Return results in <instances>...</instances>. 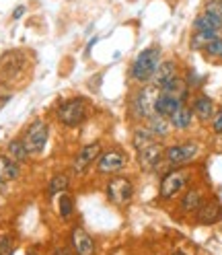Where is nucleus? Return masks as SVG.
Wrapping results in <instances>:
<instances>
[{"label":"nucleus","mask_w":222,"mask_h":255,"mask_svg":"<svg viewBox=\"0 0 222 255\" xmlns=\"http://www.w3.org/2000/svg\"><path fill=\"white\" fill-rule=\"evenodd\" d=\"M89 111L91 109H89V103L85 97H72V99H66L58 105L56 120L66 128H76L87 122Z\"/></svg>","instance_id":"obj_1"},{"label":"nucleus","mask_w":222,"mask_h":255,"mask_svg":"<svg viewBox=\"0 0 222 255\" xmlns=\"http://www.w3.org/2000/svg\"><path fill=\"white\" fill-rule=\"evenodd\" d=\"M158 64H161V47H158V45H150V47L142 50L136 56L130 74H132V78H134L136 83H150V78L156 72Z\"/></svg>","instance_id":"obj_2"},{"label":"nucleus","mask_w":222,"mask_h":255,"mask_svg":"<svg viewBox=\"0 0 222 255\" xmlns=\"http://www.w3.org/2000/svg\"><path fill=\"white\" fill-rule=\"evenodd\" d=\"M47 138H50V126H47L43 120H35L27 126V130L23 134V142L29 150L31 156H37L45 150Z\"/></svg>","instance_id":"obj_3"},{"label":"nucleus","mask_w":222,"mask_h":255,"mask_svg":"<svg viewBox=\"0 0 222 255\" xmlns=\"http://www.w3.org/2000/svg\"><path fill=\"white\" fill-rule=\"evenodd\" d=\"M105 196L111 204L125 206L134 198V183L123 175H113L105 185Z\"/></svg>","instance_id":"obj_4"},{"label":"nucleus","mask_w":222,"mask_h":255,"mask_svg":"<svg viewBox=\"0 0 222 255\" xmlns=\"http://www.w3.org/2000/svg\"><path fill=\"white\" fill-rule=\"evenodd\" d=\"M187 179H189V171L187 169L173 167V171L163 175V179H161V187H158V196H161V200L175 198L179 191L187 185Z\"/></svg>","instance_id":"obj_5"},{"label":"nucleus","mask_w":222,"mask_h":255,"mask_svg":"<svg viewBox=\"0 0 222 255\" xmlns=\"http://www.w3.org/2000/svg\"><path fill=\"white\" fill-rule=\"evenodd\" d=\"M125 165H128V154L117 148H109L105 152L101 150L97 163H95L97 173H101V175H117L119 171L125 169Z\"/></svg>","instance_id":"obj_6"},{"label":"nucleus","mask_w":222,"mask_h":255,"mask_svg":"<svg viewBox=\"0 0 222 255\" xmlns=\"http://www.w3.org/2000/svg\"><path fill=\"white\" fill-rule=\"evenodd\" d=\"M200 146L196 142H183V144H173L165 148V163L171 167H181L185 163H192L198 156Z\"/></svg>","instance_id":"obj_7"},{"label":"nucleus","mask_w":222,"mask_h":255,"mask_svg":"<svg viewBox=\"0 0 222 255\" xmlns=\"http://www.w3.org/2000/svg\"><path fill=\"white\" fill-rule=\"evenodd\" d=\"M101 154V142H91V144L83 146L72 158V173L74 175H85Z\"/></svg>","instance_id":"obj_8"},{"label":"nucleus","mask_w":222,"mask_h":255,"mask_svg":"<svg viewBox=\"0 0 222 255\" xmlns=\"http://www.w3.org/2000/svg\"><path fill=\"white\" fill-rule=\"evenodd\" d=\"M163 161H165V146L158 140H154L146 148L138 150V165L142 171H158Z\"/></svg>","instance_id":"obj_9"},{"label":"nucleus","mask_w":222,"mask_h":255,"mask_svg":"<svg viewBox=\"0 0 222 255\" xmlns=\"http://www.w3.org/2000/svg\"><path fill=\"white\" fill-rule=\"evenodd\" d=\"M156 95H158V89L154 85H148L144 87L138 95H136V99H134V114L136 118H142V120H148L152 114H154V99H156Z\"/></svg>","instance_id":"obj_10"},{"label":"nucleus","mask_w":222,"mask_h":255,"mask_svg":"<svg viewBox=\"0 0 222 255\" xmlns=\"http://www.w3.org/2000/svg\"><path fill=\"white\" fill-rule=\"evenodd\" d=\"M25 66V56L19 50H10L0 56V76L2 78H12L17 76Z\"/></svg>","instance_id":"obj_11"},{"label":"nucleus","mask_w":222,"mask_h":255,"mask_svg":"<svg viewBox=\"0 0 222 255\" xmlns=\"http://www.w3.org/2000/svg\"><path fill=\"white\" fill-rule=\"evenodd\" d=\"M70 247L74 255H95V241L93 237L83 229L74 227L70 233Z\"/></svg>","instance_id":"obj_12"},{"label":"nucleus","mask_w":222,"mask_h":255,"mask_svg":"<svg viewBox=\"0 0 222 255\" xmlns=\"http://www.w3.org/2000/svg\"><path fill=\"white\" fill-rule=\"evenodd\" d=\"M198 222L200 225H216L222 218V206L218 200H208L198 208Z\"/></svg>","instance_id":"obj_13"},{"label":"nucleus","mask_w":222,"mask_h":255,"mask_svg":"<svg viewBox=\"0 0 222 255\" xmlns=\"http://www.w3.org/2000/svg\"><path fill=\"white\" fill-rule=\"evenodd\" d=\"M181 105H183L181 99H175V97H169V95L158 93V95H156V99H154L152 109H154V114H156V116H163V118L169 120Z\"/></svg>","instance_id":"obj_14"},{"label":"nucleus","mask_w":222,"mask_h":255,"mask_svg":"<svg viewBox=\"0 0 222 255\" xmlns=\"http://www.w3.org/2000/svg\"><path fill=\"white\" fill-rule=\"evenodd\" d=\"M158 93H163V95H169V97H175V99L185 101V97L189 95V87H187V83H185V78L173 76V78H169L167 83H163L161 87H158Z\"/></svg>","instance_id":"obj_15"},{"label":"nucleus","mask_w":222,"mask_h":255,"mask_svg":"<svg viewBox=\"0 0 222 255\" xmlns=\"http://www.w3.org/2000/svg\"><path fill=\"white\" fill-rule=\"evenodd\" d=\"M173 76H177V64L173 62V60H165V62L158 64L156 72H154L152 78H150V85H154V87L158 89L163 83H167L169 78H173Z\"/></svg>","instance_id":"obj_16"},{"label":"nucleus","mask_w":222,"mask_h":255,"mask_svg":"<svg viewBox=\"0 0 222 255\" xmlns=\"http://www.w3.org/2000/svg\"><path fill=\"white\" fill-rule=\"evenodd\" d=\"M21 177V165L12 161L8 154H0V179L2 181H17Z\"/></svg>","instance_id":"obj_17"},{"label":"nucleus","mask_w":222,"mask_h":255,"mask_svg":"<svg viewBox=\"0 0 222 255\" xmlns=\"http://www.w3.org/2000/svg\"><path fill=\"white\" fill-rule=\"evenodd\" d=\"M194 116L200 122H208L214 118V101L208 97V95H198L194 101Z\"/></svg>","instance_id":"obj_18"},{"label":"nucleus","mask_w":222,"mask_h":255,"mask_svg":"<svg viewBox=\"0 0 222 255\" xmlns=\"http://www.w3.org/2000/svg\"><path fill=\"white\" fill-rule=\"evenodd\" d=\"M194 122V109L187 107V105H181L175 114L169 118V124L175 128V130H187L189 126Z\"/></svg>","instance_id":"obj_19"},{"label":"nucleus","mask_w":222,"mask_h":255,"mask_svg":"<svg viewBox=\"0 0 222 255\" xmlns=\"http://www.w3.org/2000/svg\"><path fill=\"white\" fill-rule=\"evenodd\" d=\"M194 29L196 31H222V19L214 17L210 12H200L194 19Z\"/></svg>","instance_id":"obj_20"},{"label":"nucleus","mask_w":222,"mask_h":255,"mask_svg":"<svg viewBox=\"0 0 222 255\" xmlns=\"http://www.w3.org/2000/svg\"><path fill=\"white\" fill-rule=\"evenodd\" d=\"M6 154L12 158V161H17L19 165H23V163H27L29 161V150H27V146H25V142H23V138H12L8 144H6Z\"/></svg>","instance_id":"obj_21"},{"label":"nucleus","mask_w":222,"mask_h":255,"mask_svg":"<svg viewBox=\"0 0 222 255\" xmlns=\"http://www.w3.org/2000/svg\"><path fill=\"white\" fill-rule=\"evenodd\" d=\"M204 204V196L200 189H187L185 196L181 198V210L192 214V212H198V208Z\"/></svg>","instance_id":"obj_22"},{"label":"nucleus","mask_w":222,"mask_h":255,"mask_svg":"<svg viewBox=\"0 0 222 255\" xmlns=\"http://www.w3.org/2000/svg\"><path fill=\"white\" fill-rule=\"evenodd\" d=\"M218 35H220V31H196V33H192V39H189V47L196 52L204 50V47L210 41H214Z\"/></svg>","instance_id":"obj_23"},{"label":"nucleus","mask_w":222,"mask_h":255,"mask_svg":"<svg viewBox=\"0 0 222 255\" xmlns=\"http://www.w3.org/2000/svg\"><path fill=\"white\" fill-rule=\"evenodd\" d=\"M148 130L161 140V138H165L167 134H169V128H171V124H169V120L167 118H163V116H156V114H152L150 118H148Z\"/></svg>","instance_id":"obj_24"},{"label":"nucleus","mask_w":222,"mask_h":255,"mask_svg":"<svg viewBox=\"0 0 222 255\" xmlns=\"http://www.w3.org/2000/svg\"><path fill=\"white\" fill-rule=\"evenodd\" d=\"M70 185V175L68 173H56L47 183V196H58L62 191H66Z\"/></svg>","instance_id":"obj_25"},{"label":"nucleus","mask_w":222,"mask_h":255,"mask_svg":"<svg viewBox=\"0 0 222 255\" xmlns=\"http://www.w3.org/2000/svg\"><path fill=\"white\" fill-rule=\"evenodd\" d=\"M154 140H158L148 128H138V130L134 132V138H132V144H134V148H136V152L138 150H142V148H146L148 144H152Z\"/></svg>","instance_id":"obj_26"},{"label":"nucleus","mask_w":222,"mask_h":255,"mask_svg":"<svg viewBox=\"0 0 222 255\" xmlns=\"http://www.w3.org/2000/svg\"><path fill=\"white\" fill-rule=\"evenodd\" d=\"M58 212L62 216V220H70L74 214V200L68 191H62L58 194Z\"/></svg>","instance_id":"obj_27"},{"label":"nucleus","mask_w":222,"mask_h":255,"mask_svg":"<svg viewBox=\"0 0 222 255\" xmlns=\"http://www.w3.org/2000/svg\"><path fill=\"white\" fill-rule=\"evenodd\" d=\"M204 52H206V56H210V58L222 60V35H218L214 41H210L208 45H206Z\"/></svg>","instance_id":"obj_28"},{"label":"nucleus","mask_w":222,"mask_h":255,"mask_svg":"<svg viewBox=\"0 0 222 255\" xmlns=\"http://www.w3.org/2000/svg\"><path fill=\"white\" fill-rule=\"evenodd\" d=\"M14 253V239L10 235L0 237V255H12Z\"/></svg>","instance_id":"obj_29"},{"label":"nucleus","mask_w":222,"mask_h":255,"mask_svg":"<svg viewBox=\"0 0 222 255\" xmlns=\"http://www.w3.org/2000/svg\"><path fill=\"white\" fill-rule=\"evenodd\" d=\"M204 12H210V14H214V17L222 19V0H206Z\"/></svg>","instance_id":"obj_30"},{"label":"nucleus","mask_w":222,"mask_h":255,"mask_svg":"<svg viewBox=\"0 0 222 255\" xmlns=\"http://www.w3.org/2000/svg\"><path fill=\"white\" fill-rule=\"evenodd\" d=\"M185 83H187L189 89H198V87H202V76H200L196 70H189V72H187V78H185Z\"/></svg>","instance_id":"obj_31"},{"label":"nucleus","mask_w":222,"mask_h":255,"mask_svg":"<svg viewBox=\"0 0 222 255\" xmlns=\"http://www.w3.org/2000/svg\"><path fill=\"white\" fill-rule=\"evenodd\" d=\"M212 128H214L216 134H222V109L214 114V118H212Z\"/></svg>","instance_id":"obj_32"},{"label":"nucleus","mask_w":222,"mask_h":255,"mask_svg":"<svg viewBox=\"0 0 222 255\" xmlns=\"http://www.w3.org/2000/svg\"><path fill=\"white\" fill-rule=\"evenodd\" d=\"M25 10H27L25 6H17V8L12 10V19H14V21H19V19L23 17V14H25Z\"/></svg>","instance_id":"obj_33"},{"label":"nucleus","mask_w":222,"mask_h":255,"mask_svg":"<svg viewBox=\"0 0 222 255\" xmlns=\"http://www.w3.org/2000/svg\"><path fill=\"white\" fill-rule=\"evenodd\" d=\"M52 255H72V253H70V249H66V247H58V249H54Z\"/></svg>","instance_id":"obj_34"},{"label":"nucleus","mask_w":222,"mask_h":255,"mask_svg":"<svg viewBox=\"0 0 222 255\" xmlns=\"http://www.w3.org/2000/svg\"><path fill=\"white\" fill-rule=\"evenodd\" d=\"M4 191H6V181L0 179V194H4Z\"/></svg>","instance_id":"obj_35"},{"label":"nucleus","mask_w":222,"mask_h":255,"mask_svg":"<svg viewBox=\"0 0 222 255\" xmlns=\"http://www.w3.org/2000/svg\"><path fill=\"white\" fill-rule=\"evenodd\" d=\"M173 255H185V253H181V251H175V253H173Z\"/></svg>","instance_id":"obj_36"},{"label":"nucleus","mask_w":222,"mask_h":255,"mask_svg":"<svg viewBox=\"0 0 222 255\" xmlns=\"http://www.w3.org/2000/svg\"><path fill=\"white\" fill-rule=\"evenodd\" d=\"M27 255H37V253H35V251H31V253H27Z\"/></svg>","instance_id":"obj_37"}]
</instances>
